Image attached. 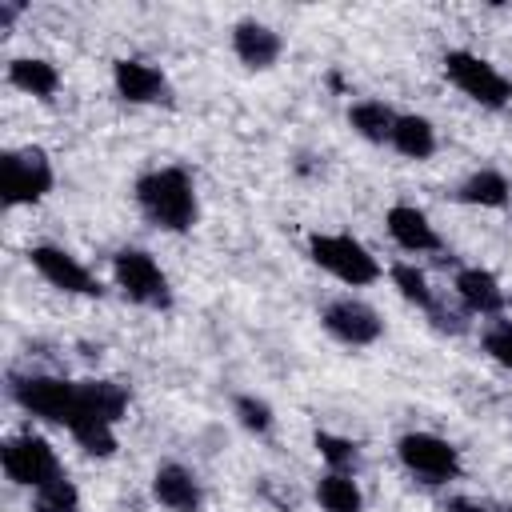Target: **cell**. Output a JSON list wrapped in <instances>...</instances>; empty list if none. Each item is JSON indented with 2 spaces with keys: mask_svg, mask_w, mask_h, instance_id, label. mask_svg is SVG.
<instances>
[{
  "mask_svg": "<svg viewBox=\"0 0 512 512\" xmlns=\"http://www.w3.org/2000/svg\"><path fill=\"white\" fill-rule=\"evenodd\" d=\"M132 196L144 212L148 224H156L160 232H192L200 220V196L192 176L180 164H164V168H148L136 176Z\"/></svg>",
  "mask_w": 512,
  "mask_h": 512,
  "instance_id": "obj_1",
  "label": "cell"
},
{
  "mask_svg": "<svg viewBox=\"0 0 512 512\" xmlns=\"http://www.w3.org/2000/svg\"><path fill=\"white\" fill-rule=\"evenodd\" d=\"M308 260L348 288H368L380 280V260L348 232H312L308 236Z\"/></svg>",
  "mask_w": 512,
  "mask_h": 512,
  "instance_id": "obj_2",
  "label": "cell"
},
{
  "mask_svg": "<svg viewBox=\"0 0 512 512\" xmlns=\"http://www.w3.org/2000/svg\"><path fill=\"white\" fill-rule=\"evenodd\" d=\"M440 64H444L448 84L460 96H468L472 104H480L488 112H500V108L512 104V80L492 60H484V56H476L468 48H448Z\"/></svg>",
  "mask_w": 512,
  "mask_h": 512,
  "instance_id": "obj_3",
  "label": "cell"
},
{
  "mask_svg": "<svg viewBox=\"0 0 512 512\" xmlns=\"http://www.w3.org/2000/svg\"><path fill=\"white\" fill-rule=\"evenodd\" d=\"M112 280L120 288V296L128 304L152 308V312H168L172 308V284L168 272L156 264V256L148 248H116L112 256Z\"/></svg>",
  "mask_w": 512,
  "mask_h": 512,
  "instance_id": "obj_4",
  "label": "cell"
},
{
  "mask_svg": "<svg viewBox=\"0 0 512 512\" xmlns=\"http://www.w3.org/2000/svg\"><path fill=\"white\" fill-rule=\"evenodd\" d=\"M56 184V168L44 148H8L0 156V192L4 208L40 204Z\"/></svg>",
  "mask_w": 512,
  "mask_h": 512,
  "instance_id": "obj_5",
  "label": "cell"
},
{
  "mask_svg": "<svg viewBox=\"0 0 512 512\" xmlns=\"http://www.w3.org/2000/svg\"><path fill=\"white\" fill-rule=\"evenodd\" d=\"M12 400L28 412V416H40L56 428H68L76 420V408H80V388L76 380H64V376H48V372H32V376H12Z\"/></svg>",
  "mask_w": 512,
  "mask_h": 512,
  "instance_id": "obj_6",
  "label": "cell"
},
{
  "mask_svg": "<svg viewBox=\"0 0 512 512\" xmlns=\"http://www.w3.org/2000/svg\"><path fill=\"white\" fill-rule=\"evenodd\" d=\"M396 460L412 480H420L428 488L460 476V448L436 432H404L396 440Z\"/></svg>",
  "mask_w": 512,
  "mask_h": 512,
  "instance_id": "obj_7",
  "label": "cell"
},
{
  "mask_svg": "<svg viewBox=\"0 0 512 512\" xmlns=\"http://www.w3.org/2000/svg\"><path fill=\"white\" fill-rule=\"evenodd\" d=\"M0 468H4V476H8L12 484L32 488V492L44 488L48 480L64 476V464H60L56 448H52L44 436H36V432H16V436H8V440L0 444Z\"/></svg>",
  "mask_w": 512,
  "mask_h": 512,
  "instance_id": "obj_8",
  "label": "cell"
},
{
  "mask_svg": "<svg viewBox=\"0 0 512 512\" xmlns=\"http://www.w3.org/2000/svg\"><path fill=\"white\" fill-rule=\"evenodd\" d=\"M320 324H324V332L332 340H340L348 348H368V344H376L384 336L380 312L368 300H360V296H336V300H328L320 308Z\"/></svg>",
  "mask_w": 512,
  "mask_h": 512,
  "instance_id": "obj_9",
  "label": "cell"
},
{
  "mask_svg": "<svg viewBox=\"0 0 512 512\" xmlns=\"http://www.w3.org/2000/svg\"><path fill=\"white\" fill-rule=\"evenodd\" d=\"M28 264H32L52 288H60V292H68V296H84V300H100V296H104V284H100L68 248H60V244H32V248H28Z\"/></svg>",
  "mask_w": 512,
  "mask_h": 512,
  "instance_id": "obj_10",
  "label": "cell"
},
{
  "mask_svg": "<svg viewBox=\"0 0 512 512\" xmlns=\"http://www.w3.org/2000/svg\"><path fill=\"white\" fill-rule=\"evenodd\" d=\"M112 88L124 104H168L172 100L168 76L156 64L136 60V56H124L112 64Z\"/></svg>",
  "mask_w": 512,
  "mask_h": 512,
  "instance_id": "obj_11",
  "label": "cell"
},
{
  "mask_svg": "<svg viewBox=\"0 0 512 512\" xmlns=\"http://www.w3.org/2000/svg\"><path fill=\"white\" fill-rule=\"evenodd\" d=\"M228 44H232V56L252 72H268L284 56V36L264 20H236Z\"/></svg>",
  "mask_w": 512,
  "mask_h": 512,
  "instance_id": "obj_12",
  "label": "cell"
},
{
  "mask_svg": "<svg viewBox=\"0 0 512 512\" xmlns=\"http://www.w3.org/2000/svg\"><path fill=\"white\" fill-rule=\"evenodd\" d=\"M384 228H388L392 244L404 248V252H416V256H420V252H440V248H444L436 224H432L428 212L416 208V204H392V208L384 212Z\"/></svg>",
  "mask_w": 512,
  "mask_h": 512,
  "instance_id": "obj_13",
  "label": "cell"
},
{
  "mask_svg": "<svg viewBox=\"0 0 512 512\" xmlns=\"http://www.w3.org/2000/svg\"><path fill=\"white\" fill-rule=\"evenodd\" d=\"M152 496L168 512H200L204 508V488H200L196 472L176 464V460H164L152 472Z\"/></svg>",
  "mask_w": 512,
  "mask_h": 512,
  "instance_id": "obj_14",
  "label": "cell"
},
{
  "mask_svg": "<svg viewBox=\"0 0 512 512\" xmlns=\"http://www.w3.org/2000/svg\"><path fill=\"white\" fill-rule=\"evenodd\" d=\"M452 292H456L460 308H464V312H472V316H500V312H504V304H508V296H504L500 280H496L488 268H480V264L460 268V272H456V280H452Z\"/></svg>",
  "mask_w": 512,
  "mask_h": 512,
  "instance_id": "obj_15",
  "label": "cell"
},
{
  "mask_svg": "<svg viewBox=\"0 0 512 512\" xmlns=\"http://www.w3.org/2000/svg\"><path fill=\"white\" fill-rule=\"evenodd\" d=\"M80 388V408H76V420L80 416H92V420H104V424H120L128 416V388L120 380H76ZM72 420V424H76ZM68 424V428H72Z\"/></svg>",
  "mask_w": 512,
  "mask_h": 512,
  "instance_id": "obj_16",
  "label": "cell"
},
{
  "mask_svg": "<svg viewBox=\"0 0 512 512\" xmlns=\"http://www.w3.org/2000/svg\"><path fill=\"white\" fill-rule=\"evenodd\" d=\"M8 84L32 100H52L60 92V68L44 56H16L8 60Z\"/></svg>",
  "mask_w": 512,
  "mask_h": 512,
  "instance_id": "obj_17",
  "label": "cell"
},
{
  "mask_svg": "<svg viewBox=\"0 0 512 512\" xmlns=\"http://www.w3.org/2000/svg\"><path fill=\"white\" fill-rule=\"evenodd\" d=\"M404 160H428L436 152V124L420 112H400L396 116V128H392V140H388Z\"/></svg>",
  "mask_w": 512,
  "mask_h": 512,
  "instance_id": "obj_18",
  "label": "cell"
},
{
  "mask_svg": "<svg viewBox=\"0 0 512 512\" xmlns=\"http://www.w3.org/2000/svg\"><path fill=\"white\" fill-rule=\"evenodd\" d=\"M456 200L468 204V208H504L512 200V184L500 168H476L472 176L460 180Z\"/></svg>",
  "mask_w": 512,
  "mask_h": 512,
  "instance_id": "obj_19",
  "label": "cell"
},
{
  "mask_svg": "<svg viewBox=\"0 0 512 512\" xmlns=\"http://www.w3.org/2000/svg\"><path fill=\"white\" fill-rule=\"evenodd\" d=\"M396 116H400V112H392L384 100H356V104L348 108L352 132H356L360 140H368V144H388V140H392V128H396Z\"/></svg>",
  "mask_w": 512,
  "mask_h": 512,
  "instance_id": "obj_20",
  "label": "cell"
},
{
  "mask_svg": "<svg viewBox=\"0 0 512 512\" xmlns=\"http://www.w3.org/2000/svg\"><path fill=\"white\" fill-rule=\"evenodd\" d=\"M316 504L324 512H364V492L352 472H324L316 480Z\"/></svg>",
  "mask_w": 512,
  "mask_h": 512,
  "instance_id": "obj_21",
  "label": "cell"
},
{
  "mask_svg": "<svg viewBox=\"0 0 512 512\" xmlns=\"http://www.w3.org/2000/svg\"><path fill=\"white\" fill-rule=\"evenodd\" d=\"M388 276H392V288L400 292V300H408V304H416V308H424V312L436 308V288L428 284V276H424L416 264L400 260V264L388 268Z\"/></svg>",
  "mask_w": 512,
  "mask_h": 512,
  "instance_id": "obj_22",
  "label": "cell"
},
{
  "mask_svg": "<svg viewBox=\"0 0 512 512\" xmlns=\"http://www.w3.org/2000/svg\"><path fill=\"white\" fill-rule=\"evenodd\" d=\"M68 436H72L88 456H96V460H108V456H116V448H120L116 424H104V420H92V416H80V420L68 428Z\"/></svg>",
  "mask_w": 512,
  "mask_h": 512,
  "instance_id": "obj_23",
  "label": "cell"
},
{
  "mask_svg": "<svg viewBox=\"0 0 512 512\" xmlns=\"http://www.w3.org/2000/svg\"><path fill=\"white\" fill-rule=\"evenodd\" d=\"M232 416H236V420H240V428H244V432H252V436H268V432H272V424H276L272 404H268L264 396H256V392H240V396L232 400Z\"/></svg>",
  "mask_w": 512,
  "mask_h": 512,
  "instance_id": "obj_24",
  "label": "cell"
},
{
  "mask_svg": "<svg viewBox=\"0 0 512 512\" xmlns=\"http://www.w3.org/2000/svg\"><path fill=\"white\" fill-rule=\"evenodd\" d=\"M312 444H316L320 460L328 464V472H356V464H360V448H356V440L336 436V432H316Z\"/></svg>",
  "mask_w": 512,
  "mask_h": 512,
  "instance_id": "obj_25",
  "label": "cell"
},
{
  "mask_svg": "<svg viewBox=\"0 0 512 512\" xmlns=\"http://www.w3.org/2000/svg\"><path fill=\"white\" fill-rule=\"evenodd\" d=\"M32 512H80V488L68 480V472L32 492Z\"/></svg>",
  "mask_w": 512,
  "mask_h": 512,
  "instance_id": "obj_26",
  "label": "cell"
},
{
  "mask_svg": "<svg viewBox=\"0 0 512 512\" xmlns=\"http://www.w3.org/2000/svg\"><path fill=\"white\" fill-rule=\"evenodd\" d=\"M480 348L488 352V360H496L500 368H512V320L492 316L480 332Z\"/></svg>",
  "mask_w": 512,
  "mask_h": 512,
  "instance_id": "obj_27",
  "label": "cell"
},
{
  "mask_svg": "<svg viewBox=\"0 0 512 512\" xmlns=\"http://www.w3.org/2000/svg\"><path fill=\"white\" fill-rule=\"evenodd\" d=\"M448 512H492V508L480 504V500H468V496H452L448 500Z\"/></svg>",
  "mask_w": 512,
  "mask_h": 512,
  "instance_id": "obj_28",
  "label": "cell"
},
{
  "mask_svg": "<svg viewBox=\"0 0 512 512\" xmlns=\"http://www.w3.org/2000/svg\"><path fill=\"white\" fill-rule=\"evenodd\" d=\"M16 16H20V4H0V28H4V32L12 28Z\"/></svg>",
  "mask_w": 512,
  "mask_h": 512,
  "instance_id": "obj_29",
  "label": "cell"
},
{
  "mask_svg": "<svg viewBox=\"0 0 512 512\" xmlns=\"http://www.w3.org/2000/svg\"><path fill=\"white\" fill-rule=\"evenodd\" d=\"M504 512H512V504H508V508H504Z\"/></svg>",
  "mask_w": 512,
  "mask_h": 512,
  "instance_id": "obj_30",
  "label": "cell"
}]
</instances>
